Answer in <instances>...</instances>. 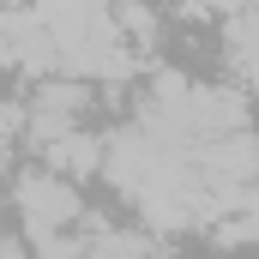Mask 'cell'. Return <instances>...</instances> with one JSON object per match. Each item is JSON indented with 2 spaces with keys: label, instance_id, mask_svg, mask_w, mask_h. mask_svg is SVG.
<instances>
[{
  "label": "cell",
  "instance_id": "6da1fadb",
  "mask_svg": "<svg viewBox=\"0 0 259 259\" xmlns=\"http://www.w3.org/2000/svg\"><path fill=\"white\" fill-rule=\"evenodd\" d=\"M12 205H18L30 241H36V235H55V229H66V223L84 217V199L72 193V175H61V169L12 175Z\"/></svg>",
  "mask_w": 259,
  "mask_h": 259
},
{
  "label": "cell",
  "instance_id": "7a4b0ae2",
  "mask_svg": "<svg viewBox=\"0 0 259 259\" xmlns=\"http://www.w3.org/2000/svg\"><path fill=\"white\" fill-rule=\"evenodd\" d=\"M84 259H157V247H151V235H91V253Z\"/></svg>",
  "mask_w": 259,
  "mask_h": 259
},
{
  "label": "cell",
  "instance_id": "3957f363",
  "mask_svg": "<svg viewBox=\"0 0 259 259\" xmlns=\"http://www.w3.org/2000/svg\"><path fill=\"white\" fill-rule=\"evenodd\" d=\"M187 6H193V12H241L247 0H187Z\"/></svg>",
  "mask_w": 259,
  "mask_h": 259
},
{
  "label": "cell",
  "instance_id": "277c9868",
  "mask_svg": "<svg viewBox=\"0 0 259 259\" xmlns=\"http://www.w3.org/2000/svg\"><path fill=\"white\" fill-rule=\"evenodd\" d=\"M24 241H30V235H6V241H0V259H24Z\"/></svg>",
  "mask_w": 259,
  "mask_h": 259
},
{
  "label": "cell",
  "instance_id": "5b68a950",
  "mask_svg": "<svg viewBox=\"0 0 259 259\" xmlns=\"http://www.w3.org/2000/svg\"><path fill=\"white\" fill-rule=\"evenodd\" d=\"M6 6H30V0H6Z\"/></svg>",
  "mask_w": 259,
  "mask_h": 259
}]
</instances>
